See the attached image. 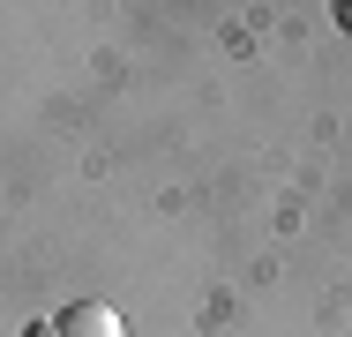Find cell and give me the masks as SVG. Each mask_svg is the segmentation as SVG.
Segmentation results:
<instances>
[{"label": "cell", "instance_id": "3957f363", "mask_svg": "<svg viewBox=\"0 0 352 337\" xmlns=\"http://www.w3.org/2000/svg\"><path fill=\"white\" fill-rule=\"evenodd\" d=\"M30 337H45V330H30Z\"/></svg>", "mask_w": 352, "mask_h": 337}, {"label": "cell", "instance_id": "6da1fadb", "mask_svg": "<svg viewBox=\"0 0 352 337\" xmlns=\"http://www.w3.org/2000/svg\"><path fill=\"white\" fill-rule=\"evenodd\" d=\"M45 337H128V323H120L105 300H75V307H60V315L45 323Z\"/></svg>", "mask_w": 352, "mask_h": 337}, {"label": "cell", "instance_id": "7a4b0ae2", "mask_svg": "<svg viewBox=\"0 0 352 337\" xmlns=\"http://www.w3.org/2000/svg\"><path fill=\"white\" fill-rule=\"evenodd\" d=\"M338 23H345V38H352V0H338Z\"/></svg>", "mask_w": 352, "mask_h": 337}]
</instances>
